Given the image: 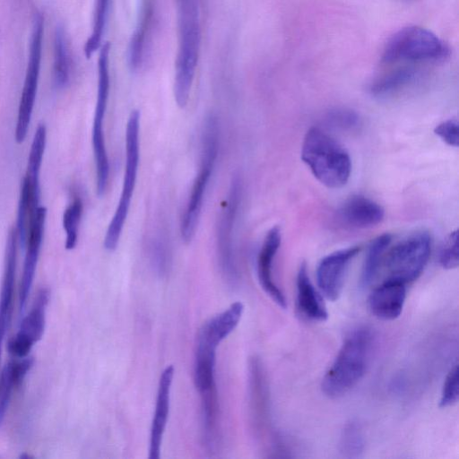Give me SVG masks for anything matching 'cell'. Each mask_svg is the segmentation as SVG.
I'll return each mask as SVG.
<instances>
[{"label":"cell","mask_w":459,"mask_h":459,"mask_svg":"<svg viewBox=\"0 0 459 459\" xmlns=\"http://www.w3.org/2000/svg\"><path fill=\"white\" fill-rule=\"evenodd\" d=\"M450 55L449 46L432 31L408 26L395 32L385 44L380 65L420 69L422 65L445 63Z\"/></svg>","instance_id":"obj_1"},{"label":"cell","mask_w":459,"mask_h":459,"mask_svg":"<svg viewBox=\"0 0 459 459\" xmlns=\"http://www.w3.org/2000/svg\"><path fill=\"white\" fill-rule=\"evenodd\" d=\"M178 48L175 65L174 96L178 106L185 108L198 62L201 26L198 0H177Z\"/></svg>","instance_id":"obj_2"},{"label":"cell","mask_w":459,"mask_h":459,"mask_svg":"<svg viewBox=\"0 0 459 459\" xmlns=\"http://www.w3.org/2000/svg\"><path fill=\"white\" fill-rule=\"evenodd\" d=\"M301 159L314 177L329 188L343 186L349 180L351 160L345 148L318 127L310 128L303 140Z\"/></svg>","instance_id":"obj_3"},{"label":"cell","mask_w":459,"mask_h":459,"mask_svg":"<svg viewBox=\"0 0 459 459\" xmlns=\"http://www.w3.org/2000/svg\"><path fill=\"white\" fill-rule=\"evenodd\" d=\"M371 341L367 328L356 329L345 338L322 379L321 389L326 396L339 398L359 382L367 368Z\"/></svg>","instance_id":"obj_4"},{"label":"cell","mask_w":459,"mask_h":459,"mask_svg":"<svg viewBox=\"0 0 459 459\" xmlns=\"http://www.w3.org/2000/svg\"><path fill=\"white\" fill-rule=\"evenodd\" d=\"M219 147V120L214 113H210L205 117L202 127L199 170L194 180L180 222L181 238L186 243H189L195 234L206 189L218 157Z\"/></svg>","instance_id":"obj_5"},{"label":"cell","mask_w":459,"mask_h":459,"mask_svg":"<svg viewBox=\"0 0 459 459\" xmlns=\"http://www.w3.org/2000/svg\"><path fill=\"white\" fill-rule=\"evenodd\" d=\"M139 129L140 112L134 109L128 117L126 128V164L122 191L103 242L108 251H114L117 248L128 215L139 165Z\"/></svg>","instance_id":"obj_6"},{"label":"cell","mask_w":459,"mask_h":459,"mask_svg":"<svg viewBox=\"0 0 459 459\" xmlns=\"http://www.w3.org/2000/svg\"><path fill=\"white\" fill-rule=\"evenodd\" d=\"M110 43L105 42L98 59V91L92 124L91 142L96 167V189L99 196L104 195L109 175V162L104 137V117L109 95Z\"/></svg>","instance_id":"obj_7"},{"label":"cell","mask_w":459,"mask_h":459,"mask_svg":"<svg viewBox=\"0 0 459 459\" xmlns=\"http://www.w3.org/2000/svg\"><path fill=\"white\" fill-rule=\"evenodd\" d=\"M431 251V238L425 231L414 233L394 246L385 255L387 278L411 282L426 267Z\"/></svg>","instance_id":"obj_8"},{"label":"cell","mask_w":459,"mask_h":459,"mask_svg":"<svg viewBox=\"0 0 459 459\" xmlns=\"http://www.w3.org/2000/svg\"><path fill=\"white\" fill-rule=\"evenodd\" d=\"M241 194V179L239 175L234 174L230 184L228 196L221 205L216 232L217 254L221 270L225 279L233 284L238 279L234 251V228Z\"/></svg>","instance_id":"obj_9"},{"label":"cell","mask_w":459,"mask_h":459,"mask_svg":"<svg viewBox=\"0 0 459 459\" xmlns=\"http://www.w3.org/2000/svg\"><path fill=\"white\" fill-rule=\"evenodd\" d=\"M43 30L44 18L37 13L33 20L28 64L15 125L14 137L18 143L24 142L32 117L40 71Z\"/></svg>","instance_id":"obj_10"},{"label":"cell","mask_w":459,"mask_h":459,"mask_svg":"<svg viewBox=\"0 0 459 459\" xmlns=\"http://www.w3.org/2000/svg\"><path fill=\"white\" fill-rule=\"evenodd\" d=\"M46 217L47 208L39 205L27 230L26 240L23 247L25 248V256L19 285L18 301L20 314L24 311L28 297L32 288L40 247L42 244Z\"/></svg>","instance_id":"obj_11"},{"label":"cell","mask_w":459,"mask_h":459,"mask_svg":"<svg viewBox=\"0 0 459 459\" xmlns=\"http://www.w3.org/2000/svg\"><path fill=\"white\" fill-rule=\"evenodd\" d=\"M18 243L16 229L12 228L5 243L4 273L0 288V362L3 344L13 311Z\"/></svg>","instance_id":"obj_12"},{"label":"cell","mask_w":459,"mask_h":459,"mask_svg":"<svg viewBox=\"0 0 459 459\" xmlns=\"http://www.w3.org/2000/svg\"><path fill=\"white\" fill-rule=\"evenodd\" d=\"M359 250L358 246L342 248L327 255L319 262L316 281L320 291L327 299L335 301L339 299L349 264Z\"/></svg>","instance_id":"obj_13"},{"label":"cell","mask_w":459,"mask_h":459,"mask_svg":"<svg viewBox=\"0 0 459 459\" xmlns=\"http://www.w3.org/2000/svg\"><path fill=\"white\" fill-rule=\"evenodd\" d=\"M281 230L274 226L267 232L257 255L256 271L259 283L264 291L279 307L285 309L287 300L273 277V263L281 245Z\"/></svg>","instance_id":"obj_14"},{"label":"cell","mask_w":459,"mask_h":459,"mask_svg":"<svg viewBox=\"0 0 459 459\" xmlns=\"http://www.w3.org/2000/svg\"><path fill=\"white\" fill-rule=\"evenodd\" d=\"M406 299V284L387 278L375 288L368 297L370 312L382 320H394L400 316Z\"/></svg>","instance_id":"obj_15"},{"label":"cell","mask_w":459,"mask_h":459,"mask_svg":"<svg viewBox=\"0 0 459 459\" xmlns=\"http://www.w3.org/2000/svg\"><path fill=\"white\" fill-rule=\"evenodd\" d=\"M174 377L173 365L167 366L160 374L155 411L151 427L149 458L159 459L163 433L169 412L170 389Z\"/></svg>","instance_id":"obj_16"},{"label":"cell","mask_w":459,"mask_h":459,"mask_svg":"<svg viewBox=\"0 0 459 459\" xmlns=\"http://www.w3.org/2000/svg\"><path fill=\"white\" fill-rule=\"evenodd\" d=\"M339 218L347 226L356 229L371 228L382 221L383 207L363 195H353L339 210Z\"/></svg>","instance_id":"obj_17"},{"label":"cell","mask_w":459,"mask_h":459,"mask_svg":"<svg viewBox=\"0 0 459 459\" xmlns=\"http://www.w3.org/2000/svg\"><path fill=\"white\" fill-rule=\"evenodd\" d=\"M155 18V1L141 0L138 20L128 47V65L132 71L141 68Z\"/></svg>","instance_id":"obj_18"},{"label":"cell","mask_w":459,"mask_h":459,"mask_svg":"<svg viewBox=\"0 0 459 459\" xmlns=\"http://www.w3.org/2000/svg\"><path fill=\"white\" fill-rule=\"evenodd\" d=\"M296 287V303L300 315L310 321H325L328 317L327 309L322 297L310 281L305 263H302L298 270Z\"/></svg>","instance_id":"obj_19"},{"label":"cell","mask_w":459,"mask_h":459,"mask_svg":"<svg viewBox=\"0 0 459 459\" xmlns=\"http://www.w3.org/2000/svg\"><path fill=\"white\" fill-rule=\"evenodd\" d=\"M243 311L244 305L240 301L232 303L226 310L203 325L197 339L218 347L220 342L237 327Z\"/></svg>","instance_id":"obj_20"},{"label":"cell","mask_w":459,"mask_h":459,"mask_svg":"<svg viewBox=\"0 0 459 459\" xmlns=\"http://www.w3.org/2000/svg\"><path fill=\"white\" fill-rule=\"evenodd\" d=\"M216 348L213 345L197 340L194 381L200 396L217 394L215 384Z\"/></svg>","instance_id":"obj_21"},{"label":"cell","mask_w":459,"mask_h":459,"mask_svg":"<svg viewBox=\"0 0 459 459\" xmlns=\"http://www.w3.org/2000/svg\"><path fill=\"white\" fill-rule=\"evenodd\" d=\"M49 300L48 289L40 288L29 313L22 318L18 333L34 344L43 336L46 325V310Z\"/></svg>","instance_id":"obj_22"},{"label":"cell","mask_w":459,"mask_h":459,"mask_svg":"<svg viewBox=\"0 0 459 459\" xmlns=\"http://www.w3.org/2000/svg\"><path fill=\"white\" fill-rule=\"evenodd\" d=\"M391 240V235L383 234L371 241L360 273L359 284L362 288L368 287L374 281L384 262Z\"/></svg>","instance_id":"obj_23"},{"label":"cell","mask_w":459,"mask_h":459,"mask_svg":"<svg viewBox=\"0 0 459 459\" xmlns=\"http://www.w3.org/2000/svg\"><path fill=\"white\" fill-rule=\"evenodd\" d=\"M54 82L56 87L63 88L69 82L70 63L63 26L57 25L54 38Z\"/></svg>","instance_id":"obj_24"},{"label":"cell","mask_w":459,"mask_h":459,"mask_svg":"<svg viewBox=\"0 0 459 459\" xmlns=\"http://www.w3.org/2000/svg\"><path fill=\"white\" fill-rule=\"evenodd\" d=\"M110 0H95L92 31L85 42L84 55L91 58L100 47L105 30Z\"/></svg>","instance_id":"obj_25"},{"label":"cell","mask_w":459,"mask_h":459,"mask_svg":"<svg viewBox=\"0 0 459 459\" xmlns=\"http://www.w3.org/2000/svg\"><path fill=\"white\" fill-rule=\"evenodd\" d=\"M82 210V199L75 196L64 212L63 227L66 234L65 247L67 250L74 249L77 245Z\"/></svg>","instance_id":"obj_26"},{"label":"cell","mask_w":459,"mask_h":459,"mask_svg":"<svg viewBox=\"0 0 459 459\" xmlns=\"http://www.w3.org/2000/svg\"><path fill=\"white\" fill-rule=\"evenodd\" d=\"M365 446L364 437L359 426L351 421L343 427L340 437L339 447L343 456L348 458L359 457Z\"/></svg>","instance_id":"obj_27"},{"label":"cell","mask_w":459,"mask_h":459,"mask_svg":"<svg viewBox=\"0 0 459 459\" xmlns=\"http://www.w3.org/2000/svg\"><path fill=\"white\" fill-rule=\"evenodd\" d=\"M18 386L19 384L13 375L11 362L9 361L0 372V425L4 419L13 391Z\"/></svg>","instance_id":"obj_28"},{"label":"cell","mask_w":459,"mask_h":459,"mask_svg":"<svg viewBox=\"0 0 459 459\" xmlns=\"http://www.w3.org/2000/svg\"><path fill=\"white\" fill-rule=\"evenodd\" d=\"M326 121L332 127L342 131H352L359 126V115L346 108H337L329 111Z\"/></svg>","instance_id":"obj_29"},{"label":"cell","mask_w":459,"mask_h":459,"mask_svg":"<svg viewBox=\"0 0 459 459\" xmlns=\"http://www.w3.org/2000/svg\"><path fill=\"white\" fill-rule=\"evenodd\" d=\"M458 364H455L448 371L442 387L439 406L446 408L455 404L459 398Z\"/></svg>","instance_id":"obj_30"},{"label":"cell","mask_w":459,"mask_h":459,"mask_svg":"<svg viewBox=\"0 0 459 459\" xmlns=\"http://www.w3.org/2000/svg\"><path fill=\"white\" fill-rule=\"evenodd\" d=\"M458 233L451 232L444 242L439 253V264L445 269H455L458 266Z\"/></svg>","instance_id":"obj_31"},{"label":"cell","mask_w":459,"mask_h":459,"mask_svg":"<svg viewBox=\"0 0 459 459\" xmlns=\"http://www.w3.org/2000/svg\"><path fill=\"white\" fill-rule=\"evenodd\" d=\"M151 261L154 270L159 274L166 273L169 264V253L166 241L160 238H155L151 244Z\"/></svg>","instance_id":"obj_32"},{"label":"cell","mask_w":459,"mask_h":459,"mask_svg":"<svg viewBox=\"0 0 459 459\" xmlns=\"http://www.w3.org/2000/svg\"><path fill=\"white\" fill-rule=\"evenodd\" d=\"M434 133L446 144L457 147L459 144V128L456 119H447L438 125L434 129Z\"/></svg>","instance_id":"obj_33"},{"label":"cell","mask_w":459,"mask_h":459,"mask_svg":"<svg viewBox=\"0 0 459 459\" xmlns=\"http://www.w3.org/2000/svg\"><path fill=\"white\" fill-rule=\"evenodd\" d=\"M34 343L20 333H16L10 339L7 349L10 354L16 359H22L29 356Z\"/></svg>","instance_id":"obj_34"}]
</instances>
